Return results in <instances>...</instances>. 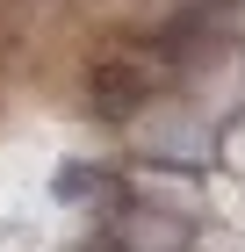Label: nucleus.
<instances>
[{"label": "nucleus", "instance_id": "7ed1b4c3", "mask_svg": "<svg viewBox=\"0 0 245 252\" xmlns=\"http://www.w3.org/2000/svg\"><path fill=\"white\" fill-rule=\"evenodd\" d=\"M108 188H115V173H108V166H87V158L58 166V180H51V194H58V202H101Z\"/></svg>", "mask_w": 245, "mask_h": 252}, {"label": "nucleus", "instance_id": "f03ea898", "mask_svg": "<svg viewBox=\"0 0 245 252\" xmlns=\"http://www.w3.org/2000/svg\"><path fill=\"white\" fill-rule=\"evenodd\" d=\"M115 252H188L195 245V223L188 216H151V209H130L123 223H108Z\"/></svg>", "mask_w": 245, "mask_h": 252}, {"label": "nucleus", "instance_id": "20e7f679", "mask_svg": "<svg viewBox=\"0 0 245 252\" xmlns=\"http://www.w3.org/2000/svg\"><path fill=\"white\" fill-rule=\"evenodd\" d=\"M72 252H115V238H108V231H94V238H79Z\"/></svg>", "mask_w": 245, "mask_h": 252}, {"label": "nucleus", "instance_id": "f257e3e1", "mask_svg": "<svg viewBox=\"0 0 245 252\" xmlns=\"http://www.w3.org/2000/svg\"><path fill=\"white\" fill-rule=\"evenodd\" d=\"M87 101H94V116H108V123L137 116V108L151 101V65L137 58V51H108V58H94V65H87Z\"/></svg>", "mask_w": 245, "mask_h": 252}]
</instances>
